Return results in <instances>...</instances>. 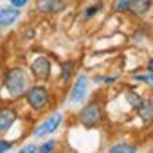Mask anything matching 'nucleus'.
<instances>
[{"instance_id": "1", "label": "nucleus", "mask_w": 153, "mask_h": 153, "mask_svg": "<svg viewBox=\"0 0 153 153\" xmlns=\"http://www.w3.org/2000/svg\"><path fill=\"white\" fill-rule=\"evenodd\" d=\"M4 85L7 88V92L13 97H20L29 85V78H27V72L24 68H11L7 70L6 78H4Z\"/></svg>"}, {"instance_id": "19", "label": "nucleus", "mask_w": 153, "mask_h": 153, "mask_svg": "<svg viewBox=\"0 0 153 153\" xmlns=\"http://www.w3.org/2000/svg\"><path fill=\"white\" fill-rule=\"evenodd\" d=\"M11 142L9 140H0V153H2V151H7V149H11Z\"/></svg>"}, {"instance_id": "21", "label": "nucleus", "mask_w": 153, "mask_h": 153, "mask_svg": "<svg viewBox=\"0 0 153 153\" xmlns=\"http://www.w3.org/2000/svg\"><path fill=\"white\" fill-rule=\"evenodd\" d=\"M29 2V0H11V6L13 7H22V6H25Z\"/></svg>"}, {"instance_id": "13", "label": "nucleus", "mask_w": 153, "mask_h": 153, "mask_svg": "<svg viewBox=\"0 0 153 153\" xmlns=\"http://www.w3.org/2000/svg\"><path fill=\"white\" fill-rule=\"evenodd\" d=\"M126 99H128V103H130V105H131L133 108H137V106H139V105L142 103V97H140L139 94L131 92V90H130V92H126Z\"/></svg>"}, {"instance_id": "11", "label": "nucleus", "mask_w": 153, "mask_h": 153, "mask_svg": "<svg viewBox=\"0 0 153 153\" xmlns=\"http://www.w3.org/2000/svg\"><path fill=\"white\" fill-rule=\"evenodd\" d=\"M149 7H151V0H131L130 4V9L135 15H144Z\"/></svg>"}, {"instance_id": "9", "label": "nucleus", "mask_w": 153, "mask_h": 153, "mask_svg": "<svg viewBox=\"0 0 153 153\" xmlns=\"http://www.w3.org/2000/svg\"><path fill=\"white\" fill-rule=\"evenodd\" d=\"M20 16V11L18 9H13V7H0V25L2 27H7L11 25L13 22H16Z\"/></svg>"}, {"instance_id": "4", "label": "nucleus", "mask_w": 153, "mask_h": 153, "mask_svg": "<svg viewBox=\"0 0 153 153\" xmlns=\"http://www.w3.org/2000/svg\"><path fill=\"white\" fill-rule=\"evenodd\" d=\"M87 92H88V79H87L85 74H79L76 83H74V87H72V90H70L68 99L72 103H81L87 97Z\"/></svg>"}, {"instance_id": "8", "label": "nucleus", "mask_w": 153, "mask_h": 153, "mask_svg": "<svg viewBox=\"0 0 153 153\" xmlns=\"http://www.w3.org/2000/svg\"><path fill=\"white\" fill-rule=\"evenodd\" d=\"M38 7L42 13H59L65 9L63 0H38Z\"/></svg>"}, {"instance_id": "15", "label": "nucleus", "mask_w": 153, "mask_h": 153, "mask_svg": "<svg viewBox=\"0 0 153 153\" xmlns=\"http://www.w3.org/2000/svg\"><path fill=\"white\" fill-rule=\"evenodd\" d=\"M72 68H74V63H72V61H65V63H63V72H61L63 79H68V78H70Z\"/></svg>"}, {"instance_id": "5", "label": "nucleus", "mask_w": 153, "mask_h": 153, "mask_svg": "<svg viewBox=\"0 0 153 153\" xmlns=\"http://www.w3.org/2000/svg\"><path fill=\"white\" fill-rule=\"evenodd\" d=\"M61 121H63V115L56 112L54 115H51L49 119H45V121H43V123H42V124H40V126L34 130V131H33V135L40 139V137H43V135L54 133V131H56V128L61 124Z\"/></svg>"}, {"instance_id": "12", "label": "nucleus", "mask_w": 153, "mask_h": 153, "mask_svg": "<svg viewBox=\"0 0 153 153\" xmlns=\"http://www.w3.org/2000/svg\"><path fill=\"white\" fill-rule=\"evenodd\" d=\"M130 4H131V0H115L114 2V11L115 13H124L130 9Z\"/></svg>"}, {"instance_id": "17", "label": "nucleus", "mask_w": 153, "mask_h": 153, "mask_svg": "<svg viewBox=\"0 0 153 153\" xmlns=\"http://www.w3.org/2000/svg\"><path fill=\"white\" fill-rule=\"evenodd\" d=\"M135 79H137V81H144V83H149V85L153 87V72H151L149 76H135Z\"/></svg>"}, {"instance_id": "7", "label": "nucleus", "mask_w": 153, "mask_h": 153, "mask_svg": "<svg viewBox=\"0 0 153 153\" xmlns=\"http://www.w3.org/2000/svg\"><path fill=\"white\" fill-rule=\"evenodd\" d=\"M15 121H16V112L11 108H2L0 110V133L9 131Z\"/></svg>"}, {"instance_id": "18", "label": "nucleus", "mask_w": 153, "mask_h": 153, "mask_svg": "<svg viewBox=\"0 0 153 153\" xmlns=\"http://www.w3.org/2000/svg\"><path fill=\"white\" fill-rule=\"evenodd\" d=\"M99 9H101V6H99V4H96V6H92V7H88V9H87L85 13H87V16L90 18V16H94V15H96V13H97Z\"/></svg>"}, {"instance_id": "20", "label": "nucleus", "mask_w": 153, "mask_h": 153, "mask_svg": "<svg viewBox=\"0 0 153 153\" xmlns=\"http://www.w3.org/2000/svg\"><path fill=\"white\" fill-rule=\"evenodd\" d=\"M20 151H22V153H31V151H40V148H36V146L29 144V146H24V148H22Z\"/></svg>"}, {"instance_id": "16", "label": "nucleus", "mask_w": 153, "mask_h": 153, "mask_svg": "<svg viewBox=\"0 0 153 153\" xmlns=\"http://www.w3.org/2000/svg\"><path fill=\"white\" fill-rule=\"evenodd\" d=\"M54 148H56V140H47V142L40 148V151H42V153H49V151H52Z\"/></svg>"}, {"instance_id": "2", "label": "nucleus", "mask_w": 153, "mask_h": 153, "mask_svg": "<svg viewBox=\"0 0 153 153\" xmlns=\"http://www.w3.org/2000/svg\"><path fill=\"white\" fill-rule=\"evenodd\" d=\"M27 103L34 108V110H43L49 105V92L45 87H31L25 94Z\"/></svg>"}, {"instance_id": "6", "label": "nucleus", "mask_w": 153, "mask_h": 153, "mask_svg": "<svg viewBox=\"0 0 153 153\" xmlns=\"http://www.w3.org/2000/svg\"><path fill=\"white\" fill-rule=\"evenodd\" d=\"M31 70H33L34 78H38L42 81L49 79V76H51V61H49V58H45V56L36 58L33 61V65H31Z\"/></svg>"}, {"instance_id": "10", "label": "nucleus", "mask_w": 153, "mask_h": 153, "mask_svg": "<svg viewBox=\"0 0 153 153\" xmlns=\"http://www.w3.org/2000/svg\"><path fill=\"white\" fill-rule=\"evenodd\" d=\"M137 114L144 123L153 121V101L151 99H142V103L137 106Z\"/></svg>"}, {"instance_id": "3", "label": "nucleus", "mask_w": 153, "mask_h": 153, "mask_svg": "<svg viewBox=\"0 0 153 153\" xmlns=\"http://www.w3.org/2000/svg\"><path fill=\"white\" fill-rule=\"evenodd\" d=\"M101 115H103V110L97 103H88L81 112H79V121L83 126L87 128H94L99 121H101Z\"/></svg>"}, {"instance_id": "22", "label": "nucleus", "mask_w": 153, "mask_h": 153, "mask_svg": "<svg viewBox=\"0 0 153 153\" xmlns=\"http://www.w3.org/2000/svg\"><path fill=\"white\" fill-rule=\"evenodd\" d=\"M148 70L153 72V59H149V63H148Z\"/></svg>"}, {"instance_id": "14", "label": "nucleus", "mask_w": 153, "mask_h": 153, "mask_svg": "<svg viewBox=\"0 0 153 153\" xmlns=\"http://www.w3.org/2000/svg\"><path fill=\"white\" fill-rule=\"evenodd\" d=\"M108 151H110V153H119V151H137V148L131 146V144H115V146H112Z\"/></svg>"}]
</instances>
